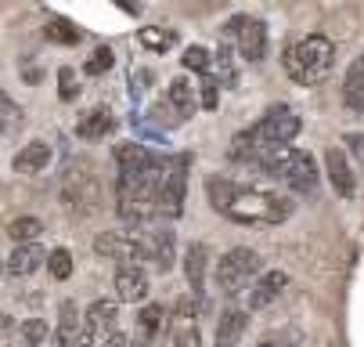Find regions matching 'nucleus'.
I'll return each instance as SVG.
<instances>
[{"mask_svg": "<svg viewBox=\"0 0 364 347\" xmlns=\"http://www.w3.org/2000/svg\"><path fill=\"white\" fill-rule=\"evenodd\" d=\"M210 203L220 217L235 221V224H249V228H264V224H282L292 217V200L285 192L274 188H259V185H245L235 177H210L205 185Z\"/></svg>", "mask_w": 364, "mask_h": 347, "instance_id": "nucleus-1", "label": "nucleus"}, {"mask_svg": "<svg viewBox=\"0 0 364 347\" xmlns=\"http://www.w3.org/2000/svg\"><path fill=\"white\" fill-rule=\"evenodd\" d=\"M303 130V120L296 109L289 105H274L264 120H259L252 130L238 134L231 141V156L235 160H249L259 163L267 152H278V148H289V141H296V134Z\"/></svg>", "mask_w": 364, "mask_h": 347, "instance_id": "nucleus-2", "label": "nucleus"}, {"mask_svg": "<svg viewBox=\"0 0 364 347\" xmlns=\"http://www.w3.org/2000/svg\"><path fill=\"white\" fill-rule=\"evenodd\" d=\"M282 66H285V73L292 76V83H299V87H318V83H325V80L332 76V69H336V43H332V36H325V33H310V36H303V40H296V43L285 47Z\"/></svg>", "mask_w": 364, "mask_h": 347, "instance_id": "nucleus-3", "label": "nucleus"}, {"mask_svg": "<svg viewBox=\"0 0 364 347\" xmlns=\"http://www.w3.org/2000/svg\"><path fill=\"white\" fill-rule=\"evenodd\" d=\"M256 167H264L274 181H282L292 195H303V192H314L318 188V163L310 152L303 148H278V152H267Z\"/></svg>", "mask_w": 364, "mask_h": 347, "instance_id": "nucleus-4", "label": "nucleus"}, {"mask_svg": "<svg viewBox=\"0 0 364 347\" xmlns=\"http://www.w3.org/2000/svg\"><path fill=\"white\" fill-rule=\"evenodd\" d=\"M259 275H264V257L249 246H235L228 250L220 261H217V289L224 296H238V293H249Z\"/></svg>", "mask_w": 364, "mask_h": 347, "instance_id": "nucleus-5", "label": "nucleus"}, {"mask_svg": "<svg viewBox=\"0 0 364 347\" xmlns=\"http://www.w3.org/2000/svg\"><path fill=\"white\" fill-rule=\"evenodd\" d=\"M188 156H166L163 160V174H159V217L163 221H177L184 214V200H188Z\"/></svg>", "mask_w": 364, "mask_h": 347, "instance_id": "nucleus-6", "label": "nucleus"}, {"mask_svg": "<svg viewBox=\"0 0 364 347\" xmlns=\"http://www.w3.org/2000/svg\"><path fill=\"white\" fill-rule=\"evenodd\" d=\"M94 254L119 264H141L144 261V235L134 232H101L94 239Z\"/></svg>", "mask_w": 364, "mask_h": 347, "instance_id": "nucleus-7", "label": "nucleus"}, {"mask_svg": "<svg viewBox=\"0 0 364 347\" xmlns=\"http://www.w3.org/2000/svg\"><path fill=\"white\" fill-rule=\"evenodd\" d=\"M228 33L238 36V51L245 62H264L267 58V26L259 19H249V15H235L228 22Z\"/></svg>", "mask_w": 364, "mask_h": 347, "instance_id": "nucleus-8", "label": "nucleus"}, {"mask_svg": "<svg viewBox=\"0 0 364 347\" xmlns=\"http://www.w3.org/2000/svg\"><path fill=\"white\" fill-rule=\"evenodd\" d=\"M144 261H151L155 271H170L173 261H177L173 232H166V228H148V232H144Z\"/></svg>", "mask_w": 364, "mask_h": 347, "instance_id": "nucleus-9", "label": "nucleus"}, {"mask_svg": "<svg viewBox=\"0 0 364 347\" xmlns=\"http://www.w3.org/2000/svg\"><path fill=\"white\" fill-rule=\"evenodd\" d=\"M116 318H119L116 301H94V304L83 311V333H87V340L97 343V340L119 333V329H116Z\"/></svg>", "mask_w": 364, "mask_h": 347, "instance_id": "nucleus-10", "label": "nucleus"}, {"mask_svg": "<svg viewBox=\"0 0 364 347\" xmlns=\"http://www.w3.org/2000/svg\"><path fill=\"white\" fill-rule=\"evenodd\" d=\"M198 105H202V102H198V94H195V83H191L188 76H173L170 87H166V109H170L173 123L191 120Z\"/></svg>", "mask_w": 364, "mask_h": 347, "instance_id": "nucleus-11", "label": "nucleus"}, {"mask_svg": "<svg viewBox=\"0 0 364 347\" xmlns=\"http://www.w3.org/2000/svg\"><path fill=\"white\" fill-rule=\"evenodd\" d=\"M116 296L123 304L148 301V271L141 264H119L116 268Z\"/></svg>", "mask_w": 364, "mask_h": 347, "instance_id": "nucleus-12", "label": "nucleus"}, {"mask_svg": "<svg viewBox=\"0 0 364 347\" xmlns=\"http://www.w3.org/2000/svg\"><path fill=\"white\" fill-rule=\"evenodd\" d=\"M285 289H289V275L285 271H264V275H259V282L249 289V311L271 308Z\"/></svg>", "mask_w": 364, "mask_h": 347, "instance_id": "nucleus-13", "label": "nucleus"}, {"mask_svg": "<svg viewBox=\"0 0 364 347\" xmlns=\"http://www.w3.org/2000/svg\"><path fill=\"white\" fill-rule=\"evenodd\" d=\"M325 167H328V181H332L336 195H339V200H350V195L357 192V177H353V167H350L343 148H328V152H325Z\"/></svg>", "mask_w": 364, "mask_h": 347, "instance_id": "nucleus-14", "label": "nucleus"}, {"mask_svg": "<svg viewBox=\"0 0 364 347\" xmlns=\"http://www.w3.org/2000/svg\"><path fill=\"white\" fill-rule=\"evenodd\" d=\"M249 329V311L245 308H224V315L217 318V340L213 347H238L242 336Z\"/></svg>", "mask_w": 364, "mask_h": 347, "instance_id": "nucleus-15", "label": "nucleus"}, {"mask_svg": "<svg viewBox=\"0 0 364 347\" xmlns=\"http://www.w3.org/2000/svg\"><path fill=\"white\" fill-rule=\"evenodd\" d=\"M112 130H116V116H112L109 105H94V109H87V113L76 120V134H80L83 141L109 138Z\"/></svg>", "mask_w": 364, "mask_h": 347, "instance_id": "nucleus-16", "label": "nucleus"}, {"mask_svg": "<svg viewBox=\"0 0 364 347\" xmlns=\"http://www.w3.org/2000/svg\"><path fill=\"white\" fill-rule=\"evenodd\" d=\"M47 257H50V254H43V246H40V242L15 246V250H11V257H8V275H15V279H26V275H33L40 264H47Z\"/></svg>", "mask_w": 364, "mask_h": 347, "instance_id": "nucleus-17", "label": "nucleus"}, {"mask_svg": "<svg viewBox=\"0 0 364 347\" xmlns=\"http://www.w3.org/2000/svg\"><path fill=\"white\" fill-rule=\"evenodd\" d=\"M205 261H210V250H205L202 242H191L184 250V275H188L195 301H202V293H205Z\"/></svg>", "mask_w": 364, "mask_h": 347, "instance_id": "nucleus-18", "label": "nucleus"}, {"mask_svg": "<svg viewBox=\"0 0 364 347\" xmlns=\"http://www.w3.org/2000/svg\"><path fill=\"white\" fill-rule=\"evenodd\" d=\"M47 163H50V145L47 141L22 145L18 152H15V160H11L15 174H40V170H47Z\"/></svg>", "mask_w": 364, "mask_h": 347, "instance_id": "nucleus-19", "label": "nucleus"}, {"mask_svg": "<svg viewBox=\"0 0 364 347\" xmlns=\"http://www.w3.org/2000/svg\"><path fill=\"white\" fill-rule=\"evenodd\" d=\"M58 347H83V318H80V308L73 301L62 304V315H58Z\"/></svg>", "mask_w": 364, "mask_h": 347, "instance_id": "nucleus-20", "label": "nucleus"}, {"mask_svg": "<svg viewBox=\"0 0 364 347\" xmlns=\"http://www.w3.org/2000/svg\"><path fill=\"white\" fill-rule=\"evenodd\" d=\"M343 102L357 113H364V55L346 69V80H343Z\"/></svg>", "mask_w": 364, "mask_h": 347, "instance_id": "nucleus-21", "label": "nucleus"}, {"mask_svg": "<svg viewBox=\"0 0 364 347\" xmlns=\"http://www.w3.org/2000/svg\"><path fill=\"white\" fill-rule=\"evenodd\" d=\"M141 43L148 47V51H155V55H166L170 47L177 43V29H166V26H148V29H141Z\"/></svg>", "mask_w": 364, "mask_h": 347, "instance_id": "nucleus-22", "label": "nucleus"}, {"mask_svg": "<svg viewBox=\"0 0 364 347\" xmlns=\"http://www.w3.org/2000/svg\"><path fill=\"white\" fill-rule=\"evenodd\" d=\"M184 69H191V73H202V76H213V55L205 51L202 43H191V47H184Z\"/></svg>", "mask_w": 364, "mask_h": 347, "instance_id": "nucleus-23", "label": "nucleus"}, {"mask_svg": "<svg viewBox=\"0 0 364 347\" xmlns=\"http://www.w3.org/2000/svg\"><path fill=\"white\" fill-rule=\"evenodd\" d=\"M40 232H43V224H40L36 217H15V221L8 224V235H11L18 246H26V242H40Z\"/></svg>", "mask_w": 364, "mask_h": 347, "instance_id": "nucleus-24", "label": "nucleus"}, {"mask_svg": "<svg viewBox=\"0 0 364 347\" xmlns=\"http://www.w3.org/2000/svg\"><path fill=\"white\" fill-rule=\"evenodd\" d=\"M137 329H141V340H151L155 333L163 329V308L159 304H148L137 311Z\"/></svg>", "mask_w": 364, "mask_h": 347, "instance_id": "nucleus-25", "label": "nucleus"}, {"mask_svg": "<svg viewBox=\"0 0 364 347\" xmlns=\"http://www.w3.org/2000/svg\"><path fill=\"white\" fill-rule=\"evenodd\" d=\"M43 36L55 40V43H80V29L73 22H65V19H50L47 29H43Z\"/></svg>", "mask_w": 364, "mask_h": 347, "instance_id": "nucleus-26", "label": "nucleus"}, {"mask_svg": "<svg viewBox=\"0 0 364 347\" xmlns=\"http://www.w3.org/2000/svg\"><path fill=\"white\" fill-rule=\"evenodd\" d=\"M213 73L220 76L224 87H235V83H238V69H235V62H231V47H220V51L213 55Z\"/></svg>", "mask_w": 364, "mask_h": 347, "instance_id": "nucleus-27", "label": "nucleus"}, {"mask_svg": "<svg viewBox=\"0 0 364 347\" xmlns=\"http://www.w3.org/2000/svg\"><path fill=\"white\" fill-rule=\"evenodd\" d=\"M18 336H22V347H40L47 340V322L43 318H26L18 326Z\"/></svg>", "mask_w": 364, "mask_h": 347, "instance_id": "nucleus-28", "label": "nucleus"}, {"mask_svg": "<svg viewBox=\"0 0 364 347\" xmlns=\"http://www.w3.org/2000/svg\"><path fill=\"white\" fill-rule=\"evenodd\" d=\"M112 62H116L112 47H105V43H101L97 51L87 58V66H83V69H87V76H101V73H109V69H112Z\"/></svg>", "mask_w": 364, "mask_h": 347, "instance_id": "nucleus-29", "label": "nucleus"}, {"mask_svg": "<svg viewBox=\"0 0 364 347\" xmlns=\"http://www.w3.org/2000/svg\"><path fill=\"white\" fill-rule=\"evenodd\" d=\"M47 271L55 275L58 282L69 279V275H73V254H69V250H55V254L47 257Z\"/></svg>", "mask_w": 364, "mask_h": 347, "instance_id": "nucleus-30", "label": "nucleus"}, {"mask_svg": "<svg viewBox=\"0 0 364 347\" xmlns=\"http://www.w3.org/2000/svg\"><path fill=\"white\" fill-rule=\"evenodd\" d=\"M58 94H62V102H76V98H80V83H76V73L73 69H62L58 73Z\"/></svg>", "mask_w": 364, "mask_h": 347, "instance_id": "nucleus-31", "label": "nucleus"}, {"mask_svg": "<svg viewBox=\"0 0 364 347\" xmlns=\"http://www.w3.org/2000/svg\"><path fill=\"white\" fill-rule=\"evenodd\" d=\"M217 80L213 76H202V90H198V102H202V109H217V102H220V94H217Z\"/></svg>", "mask_w": 364, "mask_h": 347, "instance_id": "nucleus-32", "label": "nucleus"}, {"mask_svg": "<svg viewBox=\"0 0 364 347\" xmlns=\"http://www.w3.org/2000/svg\"><path fill=\"white\" fill-rule=\"evenodd\" d=\"M173 347H202V336H198L195 322H184V326L173 333Z\"/></svg>", "mask_w": 364, "mask_h": 347, "instance_id": "nucleus-33", "label": "nucleus"}, {"mask_svg": "<svg viewBox=\"0 0 364 347\" xmlns=\"http://www.w3.org/2000/svg\"><path fill=\"white\" fill-rule=\"evenodd\" d=\"M0 120H4V130H15L22 123V113H18V105L11 102V98H0Z\"/></svg>", "mask_w": 364, "mask_h": 347, "instance_id": "nucleus-34", "label": "nucleus"}, {"mask_svg": "<svg viewBox=\"0 0 364 347\" xmlns=\"http://www.w3.org/2000/svg\"><path fill=\"white\" fill-rule=\"evenodd\" d=\"M256 347H285V340L282 336H271V340H259Z\"/></svg>", "mask_w": 364, "mask_h": 347, "instance_id": "nucleus-35", "label": "nucleus"}, {"mask_svg": "<svg viewBox=\"0 0 364 347\" xmlns=\"http://www.w3.org/2000/svg\"><path fill=\"white\" fill-rule=\"evenodd\" d=\"M130 347H148V340H134V343H130Z\"/></svg>", "mask_w": 364, "mask_h": 347, "instance_id": "nucleus-36", "label": "nucleus"}]
</instances>
